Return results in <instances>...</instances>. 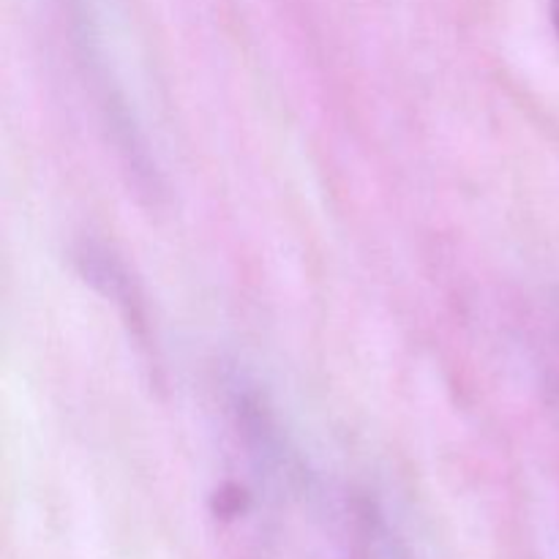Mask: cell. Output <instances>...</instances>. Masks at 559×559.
Returning a JSON list of instances; mask_svg holds the SVG:
<instances>
[{"instance_id": "obj_1", "label": "cell", "mask_w": 559, "mask_h": 559, "mask_svg": "<svg viewBox=\"0 0 559 559\" xmlns=\"http://www.w3.org/2000/svg\"><path fill=\"white\" fill-rule=\"evenodd\" d=\"M549 14H551V25H555L557 38H559V0H549Z\"/></svg>"}]
</instances>
